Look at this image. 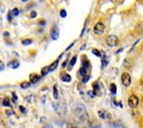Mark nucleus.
Instances as JSON below:
<instances>
[{
    "label": "nucleus",
    "mask_w": 143,
    "mask_h": 128,
    "mask_svg": "<svg viewBox=\"0 0 143 128\" xmlns=\"http://www.w3.org/2000/svg\"><path fill=\"white\" fill-rule=\"evenodd\" d=\"M75 116L78 118L80 121H86L88 116H87V111L84 104H78L75 109Z\"/></svg>",
    "instance_id": "nucleus-1"
},
{
    "label": "nucleus",
    "mask_w": 143,
    "mask_h": 128,
    "mask_svg": "<svg viewBox=\"0 0 143 128\" xmlns=\"http://www.w3.org/2000/svg\"><path fill=\"white\" fill-rule=\"evenodd\" d=\"M139 103H140V100H139V97H137L136 95H131L128 97V105L131 106L132 109L137 108Z\"/></svg>",
    "instance_id": "nucleus-2"
},
{
    "label": "nucleus",
    "mask_w": 143,
    "mask_h": 128,
    "mask_svg": "<svg viewBox=\"0 0 143 128\" xmlns=\"http://www.w3.org/2000/svg\"><path fill=\"white\" fill-rule=\"evenodd\" d=\"M121 82H123V85H124L125 87H128L129 85H131L132 78H131V76H129V73L125 72V73L121 74Z\"/></svg>",
    "instance_id": "nucleus-3"
},
{
    "label": "nucleus",
    "mask_w": 143,
    "mask_h": 128,
    "mask_svg": "<svg viewBox=\"0 0 143 128\" xmlns=\"http://www.w3.org/2000/svg\"><path fill=\"white\" fill-rule=\"evenodd\" d=\"M104 30H105V26L102 22H97L94 25V33L95 34H102L103 32H104Z\"/></svg>",
    "instance_id": "nucleus-4"
},
{
    "label": "nucleus",
    "mask_w": 143,
    "mask_h": 128,
    "mask_svg": "<svg viewBox=\"0 0 143 128\" xmlns=\"http://www.w3.org/2000/svg\"><path fill=\"white\" fill-rule=\"evenodd\" d=\"M118 37L117 36H113V34H111V36H109L107 38V44L109 45L110 47H115V46H117V44H118Z\"/></svg>",
    "instance_id": "nucleus-5"
},
{
    "label": "nucleus",
    "mask_w": 143,
    "mask_h": 128,
    "mask_svg": "<svg viewBox=\"0 0 143 128\" xmlns=\"http://www.w3.org/2000/svg\"><path fill=\"white\" fill-rule=\"evenodd\" d=\"M59 36H60V30L57 26H54V28L51 30V38L53 40H56L59 39Z\"/></svg>",
    "instance_id": "nucleus-6"
},
{
    "label": "nucleus",
    "mask_w": 143,
    "mask_h": 128,
    "mask_svg": "<svg viewBox=\"0 0 143 128\" xmlns=\"http://www.w3.org/2000/svg\"><path fill=\"white\" fill-rule=\"evenodd\" d=\"M7 66L10 68V69H17L18 66H20V63H18V61H16V60H13L7 64Z\"/></svg>",
    "instance_id": "nucleus-7"
},
{
    "label": "nucleus",
    "mask_w": 143,
    "mask_h": 128,
    "mask_svg": "<svg viewBox=\"0 0 143 128\" xmlns=\"http://www.w3.org/2000/svg\"><path fill=\"white\" fill-rule=\"evenodd\" d=\"M61 79H62L64 82H70L71 81V76L68 74V73H62L61 74Z\"/></svg>",
    "instance_id": "nucleus-8"
},
{
    "label": "nucleus",
    "mask_w": 143,
    "mask_h": 128,
    "mask_svg": "<svg viewBox=\"0 0 143 128\" xmlns=\"http://www.w3.org/2000/svg\"><path fill=\"white\" fill-rule=\"evenodd\" d=\"M59 61H60V58H57V60H56V61H55V62H54V63H52V64H51V65H49V66H48V68H49V72L54 71V70H55V69H56V68H57V65H59Z\"/></svg>",
    "instance_id": "nucleus-9"
},
{
    "label": "nucleus",
    "mask_w": 143,
    "mask_h": 128,
    "mask_svg": "<svg viewBox=\"0 0 143 128\" xmlns=\"http://www.w3.org/2000/svg\"><path fill=\"white\" fill-rule=\"evenodd\" d=\"M77 62V56H73L72 57V60L70 61V63H69V65H68V70H71V69L75 66V64Z\"/></svg>",
    "instance_id": "nucleus-10"
},
{
    "label": "nucleus",
    "mask_w": 143,
    "mask_h": 128,
    "mask_svg": "<svg viewBox=\"0 0 143 128\" xmlns=\"http://www.w3.org/2000/svg\"><path fill=\"white\" fill-rule=\"evenodd\" d=\"M99 117H100L101 119H107L108 117H109V114H108L104 110H100V111H99Z\"/></svg>",
    "instance_id": "nucleus-11"
},
{
    "label": "nucleus",
    "mask_w": 143,
    "mask_h": 128,
    "mask_svg": "<svg viewBox=\"0 0 143 128\" xmlns=\"http://www.w3.org/2000/svg\"><path fill=\"white\" fill-rule=\"evenodd\" d=\"M132 64H133V61H132L131 58H126V60L124 61V66H125V68H132Z\"/></svg>",
    "instance_id": "nucleus-12"
},
{
    "label": "nucleus",
    "mask_w": 143,
    "mask_h": 128,
    "mask_svg": "<svg viewBox=\"0 0 143 128\" xmlns=\"http://www.w3.org/2000/svg\"><path fill=\"white\" fill-rule=\"evenodd\" d=\"M78 74L80 77H85L87 74V69H85V68H83V66H81V68L79 69V71H78Z\"/></svg>",
    "instance_id": "nucleus-13"
},
{
    "label": "nucleus",
    "mask_w": 143,
    "mask_h": 128,
    "mask_svg": "<svg viewBox=\"0 0 143 128\" xmlns=\"http://www.w3.org/2000/svg\"><path fill=\"white\" fill-rule=\"evenodd\" d=\"M93 87H94V94L95 95H99L100 94V88H99V85H97V82H94V85H93Z\"/></svg>",
    "instance_id": "nucleus-14"
},
{
    "label": "nucleus",
    "mask_w": 143,
    "mask_h": 128,
    "mask_svg": "<svg viewBox=\"0 0 143 128\" xmlns=\"http://www.w3.org/2000/svg\"><path fill=\"white\" fill-rule=\"evenodd\" d=\"M30 78H31V81L30 82H31V84H34V82H37L39 79H40V77H39V76H33V74H32Z\"/></svg>",
    "instance_id": "nucleus-15"
},
{
    "label": "nucleus",
    "mask_w": 143,
    "mask_h": 128,
    "mask_svg": "<svg viewBox=\"0 0 143 128\" xmlns=\"http://www.w3.org/2000/svg\"><path fill=\"white\" fill-rule=\"evenodd\" d=\"M110 90H111L112 94H116V93H117V86H116L115 84H111L110 85Z\"/></svg>",
    "instance_id": "nucleus-16"
},
{
    "label": "nucleus",
    "mask_w": 143,
    "mask_h": 128,
    "mask_svg": "<svg viewBox=\"0 0 143 128\" xmlns=\"http://www.w3.org/2000/svg\"><path fill=\"white\" fill-rule=\"evenodd\" d=\"M10 13H12L13 17H16V16H18V14H20V10H18L17 8H14V9H13Z\"/></svg>",
    "instance_id": "nucleus-17"
},
{
    "label": "nucleus",
    "mask_w": 143,
    "mask_h": 128,
    "mask_svg": "<svg viewBox=\"0 0 143 128\" xmlns=\"http://www.w3.org/2000/svg\"><path fill=\"white\" fill-rule=\"evenodd\" d=\"M49 73V68L48 66H46V68H44L41 70V76H46V74Z\"/></svg>",
    "instance_id": "nucleus-18"
},
{
    "label": "nucleus",
    "mask_w": 143,
    "mask_h": 128,
    "mask_svg": "<svg viewBox=\"0 0 143 128\" xmlns=\"http://www.w3.org/2000/svg\"><path fill=\"white\" fill-rule=\"evenodd\" d=\"M31 86V82L30 81H26V82H23L22 85H21V88H23V89H24V88H29Z\"/></svg>",
    "instance_id": "nucleus-19"
},
{
    "label": "nucleus",
    "mask_w": 143,
    "mask_h": 128,
    "mask_svg": "<svg viewBox=\"0 0 143 128\" xmlns=\"http://www.w3.org/2000/svg\"><path fill=\"white\" fill-rule=\"evenodd\" d=\"M22 44L24 45V46H26V45H31L32 44V40L31 39H24V40H22Z\"/></svg>",
    "instance_id": "nucleus-20"
},
{
    "label": "nucleus",
    "mask_w": 143,
    "mask_h": 128,
    "mask_svg": "<svg viewBox=\"0 0 143 128\" xmlns=\"http://www.w3.org/2000/svg\"><path fill=\"white\" fill-rule=\"evenodd\" d=\"M83 68H85V69H88V68H89V62L86 60V58H84V62H83Z\"/></svg>",
    "instance_id": "nucleus-21"
},
{
    "label": "nucleus",
    "mask_w": 143,
    "mask_h": 128,
    "mask_svg": "<svg viewBox=\"0 0 143 128\" xmlns=\"http://www.w3.org/2000/svg\"><path fill=\"white\" fill-rule=\"evenodd\" d=\"M9 98H5L4 102H2V105L4 106H10V102H9Z\"/></svg>",
    "instance_id": "nucleus-22"
},
{
    "label": "nucleus",
    "mask_w": 143,
    "mask_h": 128,
    "mask_svg": "<svg viewBox=\"0 0 143 128\" xmlns=\"http://www.w3.org/2000/svg\"><path fill=\"white\" fill-rule=\"evenodd\" d=\"M92 53H93V54H94L95 56H99V57H101V52H99V50H97V49H92Z\"/></svg>",
    "instance_id": "nucleus-23"
},
{
    "label": "nucleus",
    "mask_w": 143,
    "mask_h": 128,
    "mask_svg": "<svg viewBox=\"0 0 143 128\" xmlns=\"http://www.w3.org/2000/svg\"><path fill=\"white\" fill-rule=\"evenodd\" d=\"M54 97H55V100H59V93H57L56 86H54Z\"/></svg>",
    "instance_id": "nucleus-24"
},
{
    "label": "nucleus",
    "mask_w": 143,
    "mask_h": 128,
    "mask_svg": "<svg viewBox=\"0 0 143 128\" xmlns=\"http://www.w3.org/2000/svg\"><path fill=\"white\" fill-rule=\"evenodd\" d=\"M36 17H37V12L36 10H32L30 14V18H36Z\"/></svg>",
    "instance_id": "nucleus-25"
},
{
    "label": "nucleus",
    "mask_w": 143,
    "mask_h": 128,
    "mask_svg": "<svg viewBox=\"0 0 143 128\" xmlns=\"http://www.w3.org/2000/svg\"><path fill=\"white\" fill-rule=\"evenodd\" d=\"M60 15L62 16V17H67V12H65L64 9H62V10L60 12Z\"/></svg>",
    "instance_id": "nucleus-26"
},
{
    "label": "nucleus",
    "mask_w": 143,
    "mask_h": 128,
    "mask_svg": "<svg viewBox=\"0 0 143 128\" xmlns=\"http://www.w3.org/2000/svg\"><path fill=\"white\" fill-rule=\"evenodd\" d=\"M88 79H89V74H86L85 77H83V82H84V84H86Z\"/></svg>",
    "instance_id": "nucleus-27"
},
{
    "label": "nucleus",
    "mask_w": 143,
    "mask_h": 128,
    "mask_svg": "<svg viewBox=\"0 0 143 128\" xmlns=\"http://www.w3.org/2000/svg\"><path fill=\"white\" fill-rule=\"evenodd\" d=\"M107 64H108V60L104 57V58H103V61H102V66L104 68V66H107Z\"/></svg>",
    "instance_id": "nucleus-28"
},
{
    "label": "nucleus",
    "mask_w": 143,
    "mask_h": 128,
    "mask_svg": "<svg viewBox=\"0 0 143 128\" xmlns=\"http://www.w3.org/2000/svg\"><path fill=\"white\" fill-rule=\"evenodd\" d=\"M4 69H5V64L2 61H0V71H4Z\"/></svg>",
    "instance_id": "nucleus-29"
},
{
    "label": "nucleus",
    "mask_w": 143,
    "mask_h": 128,
    "mask_svg": "<svg viewBox=\"0 0 143 128\" xmlns=\"http://www.w3.org/2000/svg\"><path fill=\"white\" fill-rule=\"evenodd\" d=\"M12 96H13V102H16V101H17V96H16V94H15V93H13Z\"/></svg>",
    "instance_id": "nucleus-30"
},
{
    "label": "nucleus",
    "mask_w": 143,
    "mask_h": 128,
    "mask_svg": "<svg viewBox=\"0 0 143 128\" xmlns=\"http://www.w3.org/2000/svg\"><path fill=\"white\" fill-rule=\"evenodd\" d=\"M88 95L91 96V97H94V96H95V94L93 93V90H89V92H88Z\"/></svg>",
    "instance_id": "nucleus-31"
},
{
    "label": "nucleus",
    "mask_w": 143,
    "mask_h": 128,
    "mask_svg": "<svg viewBox=\"0 0 143 128\" xmlns=\"http://www.w3.org/2000/svg\"><path fill=\"white\" fill-rule=\"evenodd\" d=\"M13 20V15H12V13H8V21H12Z\"/></svg>",
    "instance_id": "nucleus-32"
},
{
    "label": "nucleus",
    "mask_w": 143,
    "mask_h": 128,
    "mask_svg": "<svg viewBox=\"0 0 143 128\" xmlns=\"http://www.w3.org/2000/svg\"><path fill=\"white\" fill-rule=\"evenodd\" d=\"M44 128H53V126L51 124H47V125H45V126H44Z\"/></svg>",
    "instance_id": "nucleus-33"
},
{
    "label": "nucleus",
    "mask_w": 143,
    "mask_h": 128,
    "mask_svg": "<svg viewBox=\"0 0 143 128\" xmlns=\"http://www.w3.org/2000/svg\"><path fill=\"white\" fill-rule=\"evenodd\" d=\"M67 64H68V60L63 62V64H62V68H65V66H67Z\"/></svg>",
    "instance_id": "nucleus-34"
},
{
    "label": "nucleus",
    "mask_w": 143,
    "mask_h": 128,
    "mask_svg": "<svg viewBox=\"0 0 143 128\" xmlns=\"http://www.w3.org/2000/svg\"><path fill=\"white\" fill-rule=\"evenodd\" d=\"M20 110H21V112H23V113H24V112H25V109H24V106H20Z\"/></svg>",
    "instance_id": "nucleus-35"
},
{
    "label": "nucleus",
    "mask_w": 143,
    "mask_h": 128,
    "mask_svg": "<svg viewBox=\"0 0 143 128\" xmlns=\"http://www.w3.org/2000/svg\"><path fill=\"white\" fill-rule=\"evenodd\" d=\"M45 23H46V22H45V21H40V22H39V24H40V25H42V24H44V25H45Z\"/></svg>",
    "instance_id": "nucleus-36"
},
{
    "label": "nucleus",
    "mask_w": 143,
    "mask_h": 128,
    "mask_svg": "<svg viewBox=\"0 0 143 128\" xmlns=\"http://www.w3.org/2000/svg\"><path fill=\"white\" fill-rule=\"evenodd\" d=\"M68 128H77V127H75V126H70V127H68Z\"/></svg>",
    "instance_id": "nucleus-37"
},
{
    "label": "nucleus",
    "mask_w": 143,
    "mask_h": 128,
    "mask_svg": "<svg viewBox=\"0 0 143 128\" xmlns=\"http://www.w3.org/2000/svg\"><path fill=\"white\" fill-rule=\"evenodd\" d=\"M22 1H23V2H28L29 0H22Z\"/></svg>",
    "instance_id": "nucleus-38"
}]
</instances>
